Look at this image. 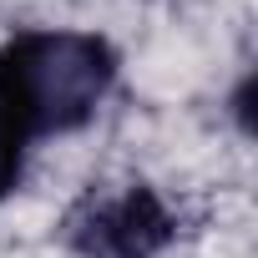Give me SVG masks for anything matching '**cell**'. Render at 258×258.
<instances>
[{
    "label": "cell",
    "mask_w": 258,
    "mask_h": 258,
    "mask_svg": "<svg viewBox=\"0 0 258 258\" xmlns=\"http://www.w3.org/2000/svg\"><path fill=\"white\" fill-rule=\"evenodd\" d=\"M111 76L116 56L106 41L81 31H21L0 46V111L26 142L71 132L96 116Z\"/></svg>",
    "instance_id": "cell-1"
},
{
    "label": "cell",
    "mask_w": 258,
    "mask_h": 258,
    "mask_svg": "<svg viewBox=\"0 0 258 258\" xmlns=\"http://www.w3.org/2000/svg\"><path fill=\"white\" fill-rule=\"evenodd\" d=\"M172 233V213L142 182L121 187L116 198H91L71 218V248L81 258H157Z\"/></svg>",
    "instance_id": "cell-2"
},
{
    "label": "cell",
    "mask_w": 258,
    "mask_h": 258,
    "mask_svg": "<svg viewBox=\"0 0 258 258\" xmlns=\"http://www.w3.org/2000/svg\"><path fill=\"white\" fill-rule=\"evenodd\" d=\"M26 132L0 111V198H6L11 187H16V177H21V157H26Z\"/></svg>",
    "instance_id": "cell-3"
}]
</instances>
